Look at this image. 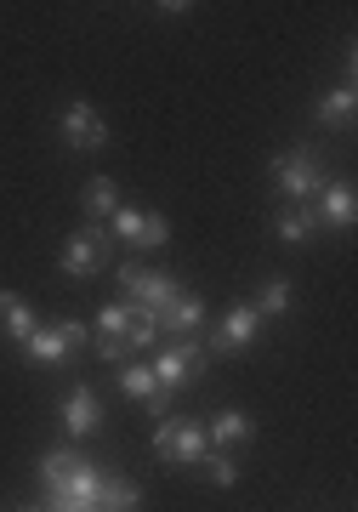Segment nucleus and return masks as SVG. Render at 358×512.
<instances>
[{"instance_id":"20","label":"nucleus","mask_w":358,"mask_h":512,"mask_svg":"<svg viewBox=\"0 0 358 512\" xmlns=\"http://www.w3.org/2000/svg\"><path fill=\"white\" fill-rule=\"evenodd\" d=\"M313 228H319V205H290V211L273 217V234L285 239V245H302Z\"/></svg>"},{"instance_id":"18","label":"nucleus","mask_w":358,"mask_h":512,"mask_svg":"<svg viewBox=\"0 0 358 512\" xmlns=\"http://www.w3.org/2000/svg\"><path fill=\"white\" fill-rule=\"evenodd\" d=\"M313 114H319V126H324V131H347V126H353V114H358L353 86H336V92H324Z\"/></svg>"},{"instance_id":"13","label":"nucleus","mask_w":358,"mask_h":512,"mask_svg":"<svg viewBox=\"0 0 358 512\" xmlns=\"http://www.w3.org/2000/svg\"><path fill=\"white\" fill-rule=\"evenodd\" d=\"M199 325H205V302H199L194 291H182L177 302H171V308L160 313V336H182V342H188V336H194Z\"/></svg>"},{"instance_id":"12","label":"nucleus","mask_w":358,"mask_h":512,"mask_svg":"<svg viewBox=\"0 0 358 512\" xmlns=\"http://www.w3.org/2000/svg\"><path fill=\"white\" fill-rule=\"evenodd\" d=\"M63 427H69L74 439H91V433L103 427V404H97L91 387H74L69 399H63Z\"/></svg>"},{"instance_id":"2","label":"nucleus","mask_w":358,"mask_h":512,"mask_svg":"<svg viewBox=\"0 0 358 512\" xmlns=\"http://www.w3.org/2000/svg\"><path fill=\"white\" fill-rule=\"evenodd\" d=\"M154 456L171 461V467H199V461L211 456V444H205V427L188 416H165L160 433H154Z\"/></svg>"},{"instance_id":"7","label":"nucleus","mask_w":358,"mask_h":512,"mask_svg":"<svg viewBox=\"0 0 358 512\" xmlns=\"http://www.w3.org/2000/svg\"><path fill=\"white\" fill-rule=\"evenodd\" d=\"M256 330H262V319H256L251 302H239V308L222 313V325L211 330V342H205V353H245L256 342Z\"/></svg>"},{"instance_id":"22","label":"nucleus","mask_w":358,"mask_h":512,"mask_svg":"<svg viewBox=\"0 0 358 512\" xmlns=\"http://www.w3.org/2000/svg\"><path fill=\"white\" fill-rule=\"evenodd\" d=\"M256 319H285L290 313V279H268L262 285V302H251Z\"/></svg>"},{"instance_id":"23","label":"nucleus","mask_w":358,"mask_h":512,"mask_svg":"<svg viewBox=\"0 0 358 512\" xmlns=\"http://www.w3.org/2000/svg\"><path fill=\"white\" fill-rule=\"evenodd\" d=\"M126 308H131V302H126ZM126 336H131V348H160V342H165V336H160V319H154V313H143V308H131Z\"/></svg>"},{"instance_id":"1","label":"nucleus","mask_w":358,"mask_h":512,"mask_svg":"<svg viewBox=\"0 0 358 512\" xmlns=\"http://www.w3.org/2000/svg\"><path fill=\"white\" fill-rule=\"evenodd\" d=\"M97 461L80 450H46L40 456V484L52 495V512H91L97 507Z\"/></svg>"},{"instance_id":"17","label":"nucleus","mask_w":358,"mask_h":512,"mask_svg":"<svg viewBox=\"0 0 358 512\" xmlns=\"http://www.w3.org/2000/svg\"><path fill=\"white\" fill-rule=\"evenodd\" d=\"M324 200H319V222H330V228H353V217H358V194H353V183H330V188H319Z\"/></svg>"},{"instance_id":"11","label":"nucleus","mask_w":358,"mask_h":512,"mask_svg":"<svg viewBox=\"0 0 358 512\" xmlns=\"http://www.w3.org/2000/svg\"><path fill=\"white\" fill-rule=\"evenodd\" d=\"M126 325H131V308H126V302H114V308L97 313V353H103V359H126V353H131Z\"/></svg>"},{"instance_id":"24","label":"nucleus","mask_w":358,"mask_h":512,"mask_svg":"<svg viewBox=\"0 0 358 512\" xmlns=\"http://www.w3.org/2000/svg\"><path fill=\"white\" fill-rule=\"evenodd\" d=\"M199 467H205V478H211L216 490H233V484H239V467H233V456H205Z\"/></svg>"},{"instance_id":"14","label":"nucleus","mask_w":358,"mask_h":512,"mask_svg":"<svg viewBox=\"0 0 358 512\" xmlns=\"http://www.w3.org/2000/svg\"><path fill=\"white\" fill-rule=\"evenodd\" d=\"M251 433H256V427H251V416H245V410H222V416L205 427V444L228 456V450H239V444H251Z\"/></svg>"},{"instance_id":"6","label":"nucleus","mask_w":358,"mask_h":512,"mask_svg":"<svg viewBox=\"0 0 358 512\" xmlns=\"http://www.w3.org/2000/svg\"><path fill=\"white\" fill-rule=\"evenodd\" d=\"M205 342L199 336H188V342H177V348H160V359H154V382L165 387V393H177V387H188V382H199V370H205Z\"/></svg>"},{"instance_id":"15","label":"nucleus","mask_w":358,"mask_h":512,"mask_svg":"<svg viewBox=\"0 0 358 512\" xmlns=\"http://www.w3.org/2000/svg\"><path fill=\"white\" fill-rule=\"evenodd\" d=\"M120 393H126V399H143L154 416H165V404H171V393L154 382V370H148V365H126V370H120Z\"/></svg>"},{"instance_id":"5","label":"nucleus","mask_w":358,"mask_h":512,"mask_svg":"<svg viewBox=\"0 0 358 512\" xmlns=\"http://www.w3.org/2000/svg\"><path fill=\"white\" fill-rule=\"evenodd\" d=\"M273 183H279V194H285L290 205H313V194L324 188V177H319V165H313L307 148H290V154L273 160Z\"/></svg>"},{"instance_id":"21","label":"nucleus","mask_w":358,"mask_h":512,"mask_svg":"<svg viewBox=\"0 0 358 512\" xmlns=\"http://www.w3.org/2000/svg\"><path fill=\"white\" fill-rule=\"evenodd\" d=\"M80 205H86L91 228H97L103 217H114V211H120V194H114V183H108V177H91V183L80 188Z\"/></svg>"},{"instance_id":"4","label":"nucleus","mask_w":358,"mask_h":512,"mask_svg":"<svg viewBox=\"0 0 358 512\" xmlns=\"http://www.w3.org/2000/svg\"><path fill=\"white\" fill-rule=\"evenodd\" d=\"M91 342V330L80 325V319H57V325H40L29 342H23V353H29V365H63V359H74V353Z\"/></svg>"},{"instance_id":"8","label":"nucleus","mask_w":358,"mask_h":512,"mask_svg":"<svg viewBox=\"0 0 358 512\" xmlns=\"http://www.w3.org/2000/svg\"><path fill=\"white\" fill-rule=\"evenodd\" d=\"M114 234L126 239V245L160 251L165 239H171V222H165L160 211H131V205H120V211H114Z\"/></svg>"},{"instance_id":"16","label":"nucleus","mask_w":358,"mask_h":512,"mask_svg":"<svg viewBox=\"0 0 358 512\" xmlns=\"http://www.w3.org/2000/svg\"><path fill=\"white\" fill-rule=\"evenodd\" d=\"M143 507V490L120 473H103L97 478V512H137Z\"/></svg>"},{"instance_id":"9","label":"nucleus","mask_w":358,"mask_h":512,"mask_svg":"<svg viewBox=\"0 0 358 512\" xmlns=\"http://www.w3.org/2000/svg\"><path fill=\"white\" fill-rule=\"evenodd\" d=\"M103 262H108V234L103 228H80V234L63 239V274L86 279V274H97Z\"/></svg>"},{"instance_id":"3","label":"nucleus","mask_w":358,"mask_h":512,"mask_svg":"<svg viewBox=\"0 0 358 512\" xmlns=\"http://www.w3.org/2000/svg\"><path fill=\"white\" fill-rule=\"evenodd\" d=\"M120 285H126L131 308L154 313V319H160V313L182 296V279H177V274H160V268H137V262H126V268H120Z\"/></svg>"},{"instance_id":"25","label":"nucleus","mask_w":358,"mask_h":512,"mask_svg":"<svg viewBox=\"0 0 358 512\" xmlns=\"http://www.w3.org/2000/svg\"><path fill=\"white\" fill-rule=\"evenodd\" d=\"M23 512H52V507H23Z\"/></svg>"},{"instance_id":"19","label":"nucleus","mask_w":358,"mask_h":512,"mask_svg":"<svg viewBox=\"0 0 358 512\" xmlns=\"http://www.w3.org/2000/svg\"><path fill=\"white\" fill-rule=\"evenodd\" d=\"M0 330H6V336H12V342L23 348V342H29V336L40 330V319L29 313V302H23V296L6 291V296H0Z\"/></svg>"},{"instance_id":"10","label":"nucleus","mask_w":358,"mask_h":512,"mask_svg":"<svg viewBox=\"0 0 358 512\" xmlns=\"http://www.w3.org/2000/svg\"><path fill=\"white\" fill-rule=\"evenodd\" d=\"M63 143L80 148V154H86V148H103L108 143L103 114L91 109V103H69V109H63Z\"/></svg>"},{"instance_id":"26","label":"nucleus","mask_w":358,"mask_h":512,"mask_svg":"<svg viewBox=\"0 0 358 512\" xmlns=\"http://www.w3.org/2000/svg\"><path fill=\"white\" fill-rule=\"evenodd\" d=\"M91 512H97V507H91Z\"/></svg>"}]
</instances>
